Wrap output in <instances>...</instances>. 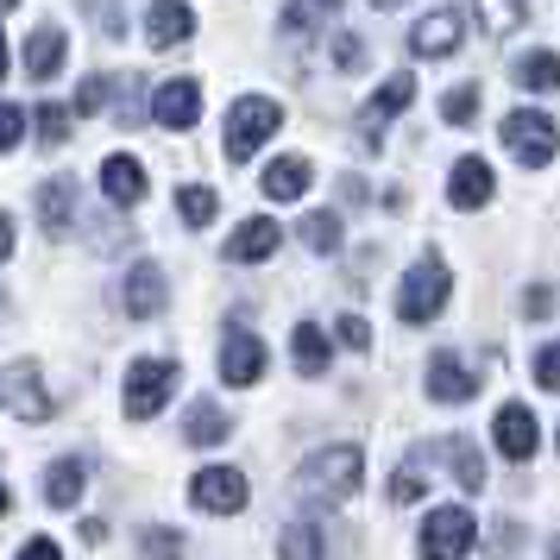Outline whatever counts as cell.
Masks as SVG:
<instances>
[{
    "label": "cell",
    "instance_id": "22",
    "mask_svg": "<svg viewBox=\"0 0 560 560\" xmlns=\"http://www.w3.org/2000/svg\"><path fill=\"white\" fill-rule=\"evenodd\" d=\"M308 183H315V164H308V158H296V152L265 164V196H271V202H296Z\"/></svg>",
    "mask_w": 560,
    "mask_h": 560
},
{
    "label": "cell",
    "instance_id": "49",
    "mask_svg": "<svg viewBox=\"0 0 560 560\" xmlns=\"http://www.w3.org/2000/svg\"><path fill=\"white\" fill-rule=\"evenodd\" d=\"M372 7H384V13H390V7H404V0H372Z\"/></svg>",
    "mask_w": 560,
    "mask_h": 560
},
{
    "label": "cell",
    "instance_id": "19",
    "mask_svg": "<svg viewBox=\"0 0 560 560\" xmlns=\"http://www.w3.org/2000/svg\"><path fill=\"white\" fill-rule=\"evenodd\" d=\"M491 189H498V177H491L485 158H459L454 171H447V202L454 208H485L491 202Z\"/></svg>",
    "mask_w": 560,
    "mask_h": 560
},
{
    "label": "cell",
    "instance_id": "25",
    "mask_svg": "<svg viewBox=\"0 0 560 560\" xmlns=\"http://www.w3.org/2000/svg\"><path fill=\"white\" fill-rule=\"evenodd\" d=\"M290 353H296V372L303 378H322L328 372V334L315 328V322H296L290 328Z\"/></svg>",
    "mask_w": 560,
    "mask_h": 560
},
{
    "label": "cell",
    "instance_id": "29",
    "mask_svg": "<svg viewBox=\"0 0 560 560\" xmlns=\"http://www.w3.org/2000/svg\"><path fill=\"white\" fill-rule=\"evenodd\" d=\"M447 466H454V479L466 485V491H485V459H479V447H472L466 434L447 441Z\"/></svg>",
    "mask_w": 560,
    "mask_h": 560
},
{
    "label": "cell",
    "instance_id": "46",
    "mask_svg": "<svg viewBox=\"0 0 560 560\" xmlns=\"http://www.w3.org/2000/svg\"><path fill=\"white\" fill-rule=\"evenodd\" d=\"M7 57H13V51H7V32H0V77H7V70H13V63H7Z\"/></svg>",
    "mask_w": 560,
    "mask_h": 560
},
{
    "label": "cell",
    "instance_id": "51",
    "mask_svg": "<svg viewBox=\"0 0 560 560\" xmlns=\"http://www.w3.org/2000/svg\"><path fill=\"white\" fill-rule=\"evenodd\" d=\"M555 447H560V434H555Z\"/></svg>",
    "mask_w": 560,
    "mask_h": 560
},
{
    "label": "cell",
    "instance_id": "39",
    "mask_svg": "<svg viewBox=\"0 0 560 560\" xmlns=\"http://www.w3.org/2000/svg\"><path fill=\"white\" fill-rule=\"evenodd\" d=\"M535 384H541V390H560V340H548V347L535 353Z\"/></svg>",
    "mask_w": 560,
    "mask_h": 560
},
{
    "label": "cell",
    "instance_id": "48",
    "mask_svg": "<svg viewBox=\"0 0 560 560\" xmlns=\"http://www.w3.org/2000/svg\"><path fill=\"white\" fill-rule=\"evenodd\" d=\"M548 560H560V535H555V541H548Z\"/></svg>",
    "mask_w": 560,
    "mask_h": 560
},
{
    "label": "cell",
    "instance_id": "20",
    "mask_svg": "<svg viewBox=\"0 0 560 560\" xmlns=\"http://www.w3.org/2000/svg\"><path fill=\"white\" fill-rule=\"evenodd\" d=\"M38 228L51 233V240H63V233L77 228V177H51L38 189Z\"/></svg>",
    "mask_w": 560,
    "mask_h": 560
},
{
    "label": "cell",
    "instance_id": "50",
    "mask_svg": "<svg viewBox=\"0 0 560 560\" xmlns=\"http://www.w3.org/2000/svg\"><path fill=\"white\" fill-rule=\"evenodd\" d=\"M7 7H20V0H0V13H7Z\"/></svg>",
    "mask_w": 560,
    "mask_h": 560
},
{
    "label": "cell",
    "instance_id": "18",
    "mask_svg": "<svg viewBox=\"0 0 560 560\" xmlns=\"http://www.w3.org/2000/svg\"><path fill=\"white\" fill-rule=\"evenodd\" d=\"M145 189H152V183H145V164H139V158H127V152H114L102 164V196L114 208H132V202H145Z\"/></svg>",
    "mask_w": 560,
    "mask_h": 560
},
{
    "label": "cell",
    "instance_id": "28",
    "mask_svg": "<svg viewBox=\"0 0 560 560\" xmlns=\"http://www.w3.org/2000/svg\"><path fill=\"white\" fill-rule=\"evenodd\" d=\"M322 555H328V541H322L315 523H290L278 535V560H322Z\"/></svg>",
    "mask_w": 560,
    "mask_h": 560
},
{
    "label": "cell",
    "instance_id": "23",
    "mask_svg": "<svg viewBox=\"0 0 560 560\" xmlns=\"http://www.w3.org/2000/svg\"><path fill=\"white\" fill-rule=\"evenodd\" d=\"M57 70H63V26H51V20H45V26L26 38V77L32 82H51Z\"/></svg>",
    "mask_w": 560,
    "mask_h": 560
},
{
    "label": "cell",
    "instance_id": "12",
    "mask_svg": "<svg viewBox=\"0 0 560 560\" xmlns=\"http://www.w3.org/2000/svg\"><path fill=\"white\" fill-rule=\"evenodd\" d=\"M152 120L158 127H171V132H189L196 120H202V82L196 77L164 82V89L152 95Z\"/></svg>",
    "mask_w": 560,
    "mask_h": 560
},
{
    "label": "cell",
    "instance_id": "15",
    "mask_svg": "<svg viewBox=\"0 0 560 560\" xmlns=\"http://www.w3.org/2000/svg\"><path fill=\"white\" fill-rule=\"evenodd\" d=\"M164 303H171V283H164V271H158V258H139V265L127 271V315L152 322V315H164Z\"/></svg>",
    "mask_w": 560,
    "mask_h": 560
},
{
    "label": "cell",
    "instance_id": "7",
    "mask_svg": "<svg viewBox=\"0 0 560 560\" xmlns=\"http://www.w3.org/2000/svg\"><path fill=\"white\" fill-rule=\"evenodd\" d=\"M0 404L13 409L20 422H51V390H45V372L32 359H13L0 372Z\"/></svg>",
    "mask_w": 560,
    "mask_h": 560
},
{
    "label": "cell",
    "instance_id": "27",
    "mask_svg": "<svg viewBox=\"0 0 560 560\" xmlns=\"http://www.w3.org/2000/svg\"><path fill=\"white\" fill-rule=\"evenodd\" d=\"M516 82H523V89H535V95L560 89V57H555V51H529V57H516Z\"/></svg>",
    "mask_w": 560,
    "mask_h": 560
},
{
    "label": "cell",
    "instance_id": "44",
    "mask_svg": "<svg viewBox=\"0 0 560 560\" xmlns=\"http://www.w3.org/2000/svg\"><path fill=\"white\" fill-rule=\"evenodd\" d=\"M82 541H89V548H102V541H107V523H102V516H89V523H82Z\"/></svg>",
    "mask_w": 560,
    "mask_h": 560
},
{
    "label": "cell",
    "instance_id": "42",
    "mask_svg": "<svg viewBox=\"0 0 560 560\" xmlns=\"http://www.w3.org/2000/svg\"><path fill=\"white\" fill-rule=\"evenodd\" d=\"M340 347H353V353H365V347H372V328H365L359 315H340Z\"/></svg>",
    "mask_w": 560,
    "mask_h": 560
},
{
    "label": "cell",
    "instance_id": "8",
    "mask_svg": "<svg viewBox=\"0 0 560 560\" xmlns=\"http://www.w3.org/2000/svg\"><path fill=\"white\" fill-rule=\"evenodd\" d=\"M189 498H196V510H208V516H233V510H246L253 485H246V472H233V466H202V472L189 479Z\"/></svg>",
    "mask_w": 560,
    "mask_h": 560
},
{
    "label": "cell",
    "instance_id": "17",
    "mask_svg": "<svg viewBox=\"0 0 560 560\" xmlns=\"http://www.w3.org/2000/svg\"><path fill=\"white\" fill-rule=\"evenodd\" d=\"M283 246V228L271 221V214H253L246 228H233V240H228V258L233 265H265V258Z\"/></svg>",
    "mask_w": 560,
    "mask_h": 560
},
{
    "label": "cell",
    "instance_id": "30",
    "mask_svg": "<svg viewBox=\"0 0 560 560\" xmlns=\"http://www.w3.org/2000/svg\"><path fill=\"white\" fill-rule=\"evenodd\" d=\"M214 208H221V196L202 189V183H183V189H177V214L189 221V228H208V221H214Z\"/></svg>",
    "mask_w": 560,
    "mask_h": 560
},
{
    "label": "cell",
    "instance_id": "1",
    "mask_svg": "<svg viewBox=\"0 0 560 560\" xmlns=\"http://www.w3.org/2000/svg\"><path fill=\"white\" fill-rule=\"evenodd\" d=\"M359 485H365V454L359 447H322V454L303 459V472H296V491H303L308 504H347Z\"/></svg>",
    "mask_w": 560,
    "mask_h": 560
},
{
    "label": "cell",
    "instance_id": "4",
    "mask_svg": "<svg viewBox=\"0 0 560 560\" xmlns=\"http://www.w3.org/2000/svg\"><path fill=\"white\" fill-rule=\"evenodd\" d=\"M278 127H283V107L271 102V95H246V102H233V114H228V158L233 164H246V158H253Z\"/></svg>",
    "mask_w": 560,
    "mask_h": 560
},
{
    "label": "cell",
    "instance_id": "24",
    "mask_svg": "<svg viewBox=\"0 0 560 560\" xmlns=\"http://www.w3.org/2000/svg\"><path fill=\"white\" fill-rule=\"evenodd\" d=\"M228 434H233V416L221 404H208V397L183 416V441H189V447H214V441H228Z\"/></svg>",
    "mask_w": 560,
    "mask_h": 560
},
{
    "label": "cell",
    "instance_id": "16",
    "mask_svg": "<svg viewBox=\"0 0 560 560\" xmlns=\"http://www.w3.org/2000/svg\"><path fill=\"white\" fill-rule=\"evenodd\" d=\"M189 32H196V7H183V0H152V7H145V45L171 51Z\"/></svg>",
    "mask_w": 560,
    "mask_h": 560
},
{
    "label": "cell",
    "instance_id": "47",
    "mask_svg": "<svg viewBox=\"0 0 560 560\" xmlns=\"http://www.w3.org/2000/svg\"><path fill=\"white\" fill-rule=\"evenodd\" d=\"M7 510H13V491H7V485H0V516H7Z\"/></svg>",
    "mask_w": 560,
    "mask_h": 560
},
{
    "label": "cell",
    "instance_id": "3",
    "mask_svg": "<svg viewBox=\"0 0 560 560\" xmlns=\"http://www.w3.org/2000/svg\"><path fill=\"white\" fill-rule=\"evenodd\" d=\"M479 541V523L466 504H441L422 516V560H466Z\"/></svg>",
    "mask_w": 560,
    "mask_h": 560
},
{
    "label": "cell",
    "instance_id": "36",
    "mask_svg": "<svg viewBox=\"0 0 560 560\" xmlns=\"http://www.w3.org/2000/svg\"><path fill=\"white\" fill-rule=\"evenodd\" d=\"M429 491V479H422V466H404V472H390V504H416Z\"/></svg>",
    "mask_w": 560,
    "mask_h": 560
},
{
    "label": "cell",
    "instance_id": "40",
    "mask_svg": "<svg viewBox=\"0 0 560 560\" xmlns=\"http://www.w3.org/2000/svg\"><path fill=\"white\" fill-rule=\"evenodd\" d=\"M20 132H26V114H20L13 102H0V158L20 145Z\"/></svg>",
    "mask_w": 560,
    "mask_h": 560
},
{
    "label": "cell",
    "instance_id": "33",
    "mask_svg": "<svg viewBox=\"0 0 560 560\" xmlns=\"http://www.w3.org/2000/svg\"><path fill=\"white\" fill-rule=\"evenodd\" d=\"M441 120H447V127H472V120H479V89H472V82L447 89V95H441Z\"/></svg>",
    "mask_w": 560,
    "mask_h": 560
},
{
    "label": "cell",
    "instance_id": "32",
    "mask_svg": "<svg viewBox=\"0 0 560 560\" xmlns=\"http://www.w3.org/2000/svg\"><path fill=\"white\" fill-rule=\"evenodd\" d=\"M139 555H145V560H183V555H189V541H183L177 529L152 523V529H139Z\"/></svg>",
    "mask_w": 560,
    "mask_h": 560
},
{
    "label": "cell",
    "instance_id": "13",
    "mask_svg": "<svg viewBox=\"0 0 560 560\" xmlns=\"http://www.w3.org/2000/svg\"><path fill=\"white\" fill-rule=\"evenodd\" d=\"M491 441H498V454L504 459H535V447H541V429H535V409L523 404H504L498 409V422H491Z\"/></svg>",
    "mask_w": 560,
    "mask_h": 560
},
{
    "label": "cell",
    "instance_id": "38",
    "mask_svg": "<svg viewBox=\"0 0 560 560\" xmlns=\"http://www.w3.org/2000/svg\"><path fill=\"white\" fill-rule=\"evenodd\" d=\"M63 132H70V114L57 102H45L38 107V139H45V145H63Z\"/></svg>",
    "mask_w": 560,
    "mask_h": 560
},
{
    "label": "cell",
    "instance_id": "6",
    "mask_svg": "<svg viewBox=\"0 0 560 560\" xmlns=\"http://www.w3.org/2000/svg\"><path fill=\"white\" fill-rule=\"evenodd\" d=\"M504 145H510L516 158H523L529 171H541V164H548V158L560 152V127H555V114H541V107H516V114L504 120Z\"/></svg>",
    "mask_w": 560,
    "mask_h": 560
},
{
    "label": "cell",
    "instance_id": "31",
    "mask_svg": "<svg viewBox=\"0 0 560 560\" xmlns=\"http://www.w3.org/2000/svg\"><path fill=\"white\" fill-rule=\"evenodd\" d=\"M334 7H340V0H290V7H283V32L303 38V32H315L322 20H334Z\"/></svg>",
    "mask_w": 560,
    "mask_h": 560
},
{
    "label": "cell",
    "instance_id": "43",
    "mask_svg": "<svg viewBox=\"0 0 560 560\" xmlns=\"http://www.w3.org/2000/svg\"><path fill=\"white\" fill-rule=\"evenodd\" d=\"M20 560H63V548H57L51 535H32L26 548H20Z\"/></svg>",
    "mask_w": 560,
    "mask_h": 560
},
{
    "label": "cell",
    "instance_id": "35",
    "mask_svg": "<svg viewBox=\"0 0 560 560\" xmlns=\"http://www.w3.org/2000/svg\"><path fill=\"white\" fill-rule=\"evenodd\" d=\"M359 63H365V38H359V32H340V38H334V70L353 77Z\"/></svg>",
    "mask_w": 560,
    "mask_h": 560
},
{
    "label": "cell",
    "instance_id": "2",
    "mask_svg": "<svg viewBox=\"0 0 560 560\" xmlns=\"http://www.w3.org/2000/svg\"><path fill=\"white\" fill-rule=\"evenodd\" d=\"M447 296H454V271L441 258H416L404 271V290H397V315L409 328H429L434 315L447 308Z\"/></svg>",
    "mask_w": 560,
    "mask_h": 560
},
{
    "label": "cell",
    "instance_id": "37",
    "mask_svg": "<svg viewBox=\"0 0 560 560\" xmlns=\"http://www.w3.org/2000/svg\"><path fill=\"white\" fill-rule=\"evenodd\" d=\"M107 95H114V82H107V77H82V89H77V114H102Z\"/></svg>",
    "mask_w": 560,
    "mask_h": 560
},
{
    "label": "cell",
    "instance_id": "21",
    "mask_svg": "<svg viewBox=\"0 0 560 560\" xmlns=\"http://www.w3.org/2000/svg\"><path fill=\"white\" fill-rule=\"evenodd\" d=\"M82 485H89V459H82V454L51 459V472H45V504H51V510H77Z\"/></svg>",
    "mask_w": 560,
    "mask_h": 560
},
{
    "label": "cell",
    "instance_id": "10",
    "mask_svg": "<svg viewBox=\"0 0 560 560\" xmlns=\"http://www.w3.org/2000/svg\"><path fill=\"white\" fill-rule=\"evenodd\" d=\"M409 102H416V70H397V77H390L378 95L365 102V114H359V139H365V145H378L384 127H390V120H397Z\"/></svg>",
    "mask_w": 560,
    "mask_h": 560
},
{
    "label": "cell",
    "instance_id": "26",
    "mask_svg": "<svg viewBox=\"0 0 560 560\" xmlns=\"http://www.w3.org/2000/svg\"><path fill=\"white\" fill-rule=\"evenodd\" d=\"M296 240H303L308 253H340V214H334V208H315V214H303Z\"/></svg>",
    "mask_w": 560,
    "mask_h": 560
},
{
    "label": "cell",
    "instance_id": "14",
    "mask_svg": "<svg viewBox=\"0 0 560 560\" xmlns=\"http://www.w3.org/2000/svg\"><path fill=\"white\" fill-rule=\"evenodd\" d=\"M422 384H429L434 404H472V397H479V372H472L459 353H434Z\"/></svg>",
    "mask_w": 560,
    "mask_h": 560
},
{
    "label": "cell",
    "instance_id": "34",
    "mask_svg": "<svg viewBox=\"0 0 560 560\" xmlns=\"http://www.w3.org/2000/svg\"><path fill=\"white\" fill-rule=\"evenodd\" d=\"M479 20H485L491 38H510V32L523 26V7H516V0H479Z\"/></svg>",
    "mask_w": 560,
    "mask_h": 560
},
{
    "label": "cell",
    "instance_id": "9",
    "mask_svg": "<svg viewBox=\"0 0 560 560\" xmlns=\"http://www.w3.org/2000/svg\"><path fill=\"white\" fill-rule=\"evenodd\" d=\"M459 38H466V7H434V13H422V20H416V32H409V51H416V57H454Z\"/></svg>",
    "mask_w": 560,
    "mask_h": 560
},
{
    "label": "cell",
    "instance_id": "45",
    "mask_svg": "<svg viewBox=\"0 0 560 560\" xmlns=\"http://www.w3.org/2000/svg\"><path fill=\"white\" fill-rule=\"evenodd\" d=\"M0 258H13V214L0 208Z\"/></svg>",
    "mask_w": 560,
    "mask_h": 560
},
{
    "label": "cell",
    "instance_id": "11",
    "mask_svg": "<svg viewBox=\"0 0 560 560\" xmlns=\"http://www.w3.org/2000/svg\"><path fill=\"white\" fill-rule=\"evenodd\" d=\"M265 340L258 334H246V328H228V340H221V378L233 384V390H246V384H258L265 378Z\"/></svg>",
    "mask_w": 560,
    "mask_h": 560
},
{
    "label": "cell",
    "instance_id": "5",
    "mask_svg": "<svg viewBox=\"0 0 560 560\" xmlns=\"http://www.w3.org/2000/svg\"><path fill=\"white\" fill-rule=\"evenodd\" d=\"M177 390V359H132L127 372V416L132 422H152L158 409L171 404Z\"/></svg>",
    "mask_w": 560,
    "mask_h": 560
},
{
    "label": "cell",
    "instance_id": "41",
    "mask_svg": "<svg viewBox=\"0 0 560 560\" xmlns=\"http://www.w3.org/2000/svg\"><path fill=\"white\" fill-rule=\"evenodd\" d=\"M523 315H529V322H548V315H555V290H548V283H529V290H523Z\"/></svg>",
    "mask_w": 560,
    "mask_h": 560
}]
</instances>
